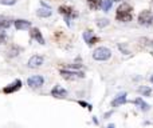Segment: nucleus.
<instances>
[{
  "instance_id": "obj_1",
  "label": "nucleus",
  "mask_w": 153,
  "mask_h": 128,
  "mask_svg": "<svg viewBox=\"0 0 153 128\" xmlns=\"http://www.w3.org/2000/svg\"><path fill=\"white\" fill-rule=\"evenodd\" d=\"M116 19L118 21H122V23H128V21H132L133 19V8L130 7L129 4L124 3L118 7L116 12Z\"/></svg>"
},
{
  "instance_id": "obj_2",
  "label": "nucleus",
  "mask_w": 153,
  "mask_h": 128,
  "mask_svg": "<svg viewBox=\"0 0 153 128\" xmlns=\"http://www.w3.org/2000/svg\"><path fill=\"white\" fill-rule=\"evenodd\" d=\"M111 56V51L106 47H98L94 50L93 52V59L97 61H105V60H109Z\"/></svg>"
},
{
  "instance_id": "obj_3",
  "label": "nucleus",
  "mask_w": 153,
  "mask_h": 128,
  "mask_svg": "<svg viewBox=\"0 0 153 128\" xmlns=\"http://www.w3.org/2000/svg\"><path fill=\"white\" fill-rule=\"evenodd\" d=\"M59 13L63 15L65 21L67 23V26H70V20H71V19L78 18V13H76L75 11L73 10V7H70V5H61V7H59Z\"/></svg>"
},
{
  "instance_id": "obj_4",
  "label": "nucleus",
  "mask_w": 153,
  "mask_h": 128,
  "mask_svg": "<svg viewBox=\"0 0 153 128\" xmlns=\"http://www.w3.org/2000/svg\"><path fill=\"white\" fill-rule=\"evenodd\" d=\"M61 76L66 80H78V79H83L85 73L81 71H71V69H61L59 71Z\"/></svg>"
},
{
  "instance_id": "obj_5",
  "label": "nucleus",
  "mask_w": 153,
  "mask_h": 128,
  "mask_svg": "<svg viewBox=\"0 0 153 128\" xmlns=\"http://www.w3.org/2000/svg\"><path fill=\"white\" fill-rule=\"evenodd\" d=\"M27 84H28V87H31V88H40V87L45 84V79L40 75L30 76V78L27 79Z\"/></svg>"
},
{
  "instance_id": "obj_6",
  "label": "nucleus",
  "mask_w": 153,
  "mask_h": 128,
  "mask_svg": "<svg viewBox=\"0 0 153 128\" xmlns=\"http://www.w3.org/2000/svg\"><path fill=\"white\" fill-rule=\"evenodd\" d=\"M152 19H153L152 12L145 10V11H143V12H140V15H138V23H140L141 26H151Z\"/></svg>"
},
{
  "instance_id": "obj_7",
  "label": "nucleus",
  "mask_w": 153,
  "mask_h": 128,
  "mask_svg": "<svg viewBox=\"0 0 153 128\" xmlns=\"http://www.w3.org/2000/svg\"><path fill=\"white\" fill-rule=\"evenodd\" d=\"M20 88H22V81L18 79V80H15L13 83L5 86L4 88H3V92H4V94H13V92L19 91Z\"/></svg>"
},
{
  "instance_id": "obj_8",
  "label": "nucleus",
  "mask_w": 153,
  "mask_h": 128,
  "mask_svg": "<svg viewBox=\"0 0 153 128\" xmlns=\"http://www.w3.org/2000/svg\"><path fill=\"white\" fill-rule=\"evenodd\" d=\"M83 39H85V42H86L87 45H94L95 43L100 42V37L94 36L93 31H85L83 32Z\"/></svg>"
},
{
  "instance_id": "obj_9",
  "label": "nucleus",
  "mask_w": 153,
  "mask_h": 128,
  "mask_svg": "<svg viewBox=\"0 0 153 128\" xmlns=\"http://www.w3.org/2000/svg\"><path fill=\"white\" fill-rule=\"evenodd\" d=\"M43 61H45V59H43V56H40V55H34V56H31L30 58V60H28V68H38V67H40V65L43 64Z\"/></svg>"
},
{
  "instance_id": "obj_10",
  "label": "nucleus",
  "mask_w": 153,
  "mask_h": 128,
  "mask_svg": "<svg viewBox=\"0 0 153 128\" xmlns=\"http://www.w3.org/2000/svg\"><path fill=\"white\" fill-rule=\"evenodd\" d=\"M51 95L54 97H58V99H63V97L67 96V91L61 86H55L53 89H51Z\"/></svg>"
},
{
  "instance_id": "obj_11",
  "label": "nucleus",
  "mask_w": 153,
  "mask_h": 128,
  "mask_svg": "<svg viewBox=\"0 0 153 128\" xmlns=\"http://www.w3.org/2000/svg\"><path fill=\"white\" fill-rule=\"evenodd\" d=\"M13 26L18 31H24V29L31 28V23L28 20H23V19H18V20L13 21Z\"/></svg>"
},
{
  "instance_id": "obj_12",
  "label": "nucleus",
  "mask_w": 153,
  "mask_h": 128,
  "mask_svg": "<svg viewBox=\"0 0 153 128\" xmlns=\"http://www.w3.org/2000/svg\"><path fill=\"white\" fill-rule=\"evenodd\" d=\"M125 103H126V92H122V94L117 95L111 100V107H120V105L125 104Z\"/></svg>"
},
{
  "instance_id": "obj_13",
  "label": "nucleus",
  "mask_w": 153,
  "mask_h": 128,
  "mask_svg": "<svg viewBox=\"0 0 153 128\" xmlns=\"http://www.w3.org/2000/svg\"><path fill=\"white\" fill-rule=\"evenodd\" d=\"M30 35H31V37L35 40V42H38L39 44H45V39H43L42 36V32L39 31V28H31V31H30Z\"/></svg>"
},
{
  "instance_id": "obj_14",
  "label": "nucleus",
  "mask_w": 153,
  "mask_h": 128,
  "mask_svg": "<svg viewBox=\"0 0 153 128\" xmlns=\"http://www.w3.org/2000/svg\"><path fill=\"white\" fill-rule=\"evenodd\" d=\"M51 13H53V11H51V8L48 7V5L39 8V10L36 11V15L39 16V18H48V16H51Z\"/></svg>"
},
{
  "instance_id": "obj_15",
  "label": "nucleus",
  "mask_w": 153,
  "mask_h": 128,
  "mask_svg": "<svg viewBox=\"0 0 153 128\" xmlns=\"http://www.w3.org/2000/svg\"><path fill=\"white\" fill-rule=\"evenodd\" d=\"M134 104H137L138 107H140V110L144 111V112H146V111L151 110V105H149L146 102H144L143 97H137V99L134 100Z\"/></svg>"
},
{
  "instance_id": "obj_16",
  "label": "nucleus",
  "mask_w": 153,
  "mask_h": 128,
  "mask_svg": "<svg viewBox=\"0 0 153 128\" xmlns=\"http://www.w3.org/2000/svg\"><path fill=\"white\" fill-rule=\"evenodd\" d=\"M19 52H20V48L18 47V45H12V47L8 50V58H15V56L19 55Z\"/></svg>"
},
{
  "instance_id": "obj_17",
  "label": "nucleus",
  "mask_w": 153,
  "mask_h": 128,
  "mask_svg": "<svg viewBox=\"0 0 153 128\" xmlns=\"http://www.w3.org/2000/svg\"><path fill=\"white\" fill-rule=\"evenodd\" d=\"M87 3H89V7L91 10H98V8H101L102 0H87Z\"/></svg>"
},
{
  "instance_id": "obj_18",
  "label": "nucleus",
  "mask_w": 153,
  "mask_h": 128,
  "mask_svg": "<svg viewBox=\"0 0 153 128\" xmlns=\"http://www.w3.org/2000/svg\"><path fill=\"white\" fill-rule=\"evenodd\" d=\"M138 92H140V94L143 95V96H151V94H152V88L143 86V87H140V88H138Z\"/></svg>"
},
{
  "instance_id": "obj_19",
  "label": "nucleus",
  "mask_w": 153,
  "mask_h": 128,
  "mask_svg": "<svg viewBox=\"0 0 153 128\" xmlns=\"http://www.w3.org/2000/svg\"><path fill=\"white\" fill-rule=\"evenodd\" d=\"M111 4H113L111 0H102V3H101V8H102L105 12H108V11L111 8Z\"/></svg>"
},
{
  "instance_id": "obj_20",
  "label": "nucleus",
  "mask_w": 153,
  "mask_h": 128,
  "mask_svg": "<svg viewBox=\"0 0 153 128\" xmlns=\"http://www.w3.org/2000/svg\"><path fill=\"white\" fill-rule=\"evenodd\" d=\"M11 27V21L8 19H0V29H7Z\"/></svg>"
},
{
  "instance_id": "obj_21",
  "label": "nucleus",
  "mask_w": 153,
  "mask_h": 128,
  "mask_svg": "<svg viewBox=\"0 0 153 128\" xmlns=\"http://www.w3.org/2000/svg\"><path fill=\"white\" fill-rule=\"evenodd\" d=\"M109 23H110V20H108V19H100V20L97 21V26L100 27V28H103V27L109 26Z\"/></svg>"
},
{
  "instance_id": "obj_22",
  "label": "nucleus",
  "mask_w": 153,
  "mask_h": 128,
  "mask_svg": "<svg viewBox=\"0 0 153 128\" xmlns=\"http://www.w3.org/2000/svg\"><path fill=\"white\" fill-rule=\"evenodd\" d=\"M140 42L143 43L144 45H146V47H153V40H151V39H146V37H143V39H141Z\"/></svg>"
},
{
  "instance_id": "obj_23",
  "label": "nucleus",
  "mask_w": 153,
  "mask_h": 128,
  "mask_svg": "<svg viewBox=\"0 0 153 128\" xmlns=\"http://www.w3.org/2000/svg\"><path fill=\"white\" fill-rule=\"evenodd\" d=\"M5 40H7V34L4 32V29H0V44L5 43Z\"/></svg>"
},
{
  "instance_id": "obj_24",
  "label": "nucleus",
  "mask_w": 153,
  "mask_h": 128,
  "mask_svg": "<svg viewBox=\"0 0 153 128\" xmlns=\"http://www.w3.org/2000/svg\"><path fill=\"white\" fill-rule=\"evenodd\" d=\"M16 3V0H0V4L3 5H13Z\"/></svg>"
},
{
  "instance_id": "obj_25",
  "label": "nucleus",
  "mask_w": 153,
  "mask_h": 128,
  "mask_svg": "<svg viewBox=\"0 0 153 128\" xmlns=\"http://www.w3.org/2000/svg\"><path fill=\"white\" fill-rule=\"evenodd\" d=\"M78 104L79 105H82V107H83V108H87V110H91V105H90V104H87V103H85V102H78Z\"/></svg>"
},
{
  "instance_id": "obj_26",
  "label": "nucleus",
  "mask_w": 153,
  "mask_h": 128,
  "mask_svg": "<svg viewBox=\"0 0 153 128\" xmlns=\"http://www.w3.org/2000/svg\"><path fill=\"white\" fill-rule=\"evenodd\" d=\"M108 128H116V126H114V124H110V126H108Z\"/></svg>"
},
{
  "instance_id": "obj_27",
  "label": "nucleus",
  "mask_w": 153,
  "mask_h": 128,
  "mask_svg": "<svg viewBox=\"0 0 153 128\" xmlns=\"http://www.w3.org/2000/svg\"><path fill=\"white\" fill-rule=\"evenodd\" d=\"M151 83H152V84H153V75H152V76H151Z\"/></svg>"
},
{
  "instance_id": "obj_28",
  "label": "nucleus",
  "mask_w": 153,
  "mask_h": 128,
  "mask_svg": "<svg viewBox=\"0 0 153 128\" xmlns=\"http://www.w3.org/2000/svg\"><path fill=\"white\" fill-rule=\"evenodd\" d=\"M151 26H153V19H152V23H151Z\"/></svg>"
}]
</instances>
